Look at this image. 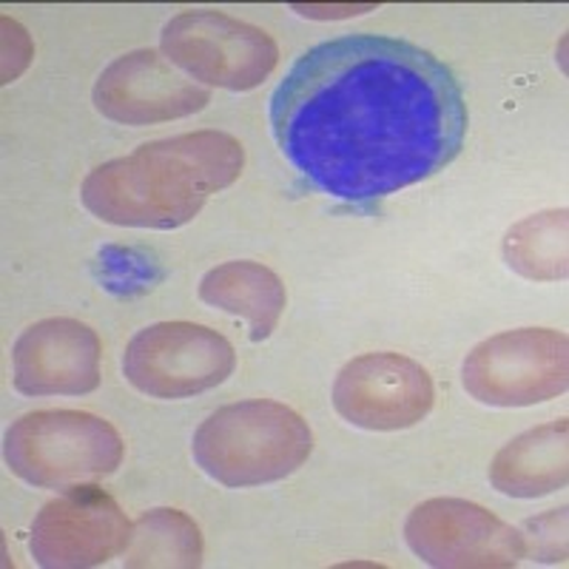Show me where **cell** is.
<instances>
[{
	"instance_id": "7a4b0ae2",
	"label": "cell",
	"mask_w": 569,
	"mask_h": 569,
	"mask_svg": "<svg viewBox=\"0 0 569 569\" xmlns=\"http://www.w3.org/2000/svg\"><path fill=\"white\" fill-rule=\"evenodd\" d=\"M242 166L246 151L237 137L191 131L98 166L83 180L80 200L111 226L171 231L194 220L208 197L237 182Z\"/></svg>"
},
{
	"instance_id": "9c48e42d",
	"label": "cell",
	"mask_w": 569,
	"mask_h": 569,
	"mask_svg": "<svg viewBox=\"0 0 569 569\" xmlns=\"http://www.w3.org/2000/svg\"><path fill=\"white\" fill-rule=\"evenodd\" d=\"M131 527L109 492L94 485H78L38 512L32 525V558L49 569L98 567L123 556Z\"/></svg>"
},
{
	"instance_id": "5bb4252c",
	"label": "cell",
	"mask_w": 569,
	"mask_h": 569,
	"mask_svg": "<svg viewBox=\"0 0 569 569\" xmlns=\"http://www.w3.org/2000/svg\"><path fill=\"white\" fill-rule=\"evenodd\" d=\"M200 299L211 308L242 317L251 325V342H266L277 330L284 311V284L271 268L233 259L217 266L202 277Z\"/></svg>"
},
{
	"instance_id": "4fadbf2b",
	"label": "cell",
	"mask_w": 569,
	"mask_h": 569,
	"mask_svg": "<svg viewBox=\"0 0 569 569\" xmlns=\"http://www.w3.org/2000/svg\"><path fill=\"white\" fill-rule=\"evenodd\" d=\"M569 479L567 419L527 430L496 453L490 481L512 498H541L563 490Z\"/></svg>"
},
{
	"instance_id": "2e32d148",
	"label": "cell",
	"mask_w": 569,
	"mask_h": 569,
	"mask_svg": "<svg viewBox=\"0 0 569 569\" xmlns=\"http://www.w3.org/2000/svg\"><path fill=\"white\" fill-rule=\"evenodd\" d=\"M505 259L512 271L536 282L567 279V211H543L512 226Z\"/></svg>"
},
{
	"instance_id": "6da1fadb",
	"label": "cell",
	"mask_w": 569,
	"mask_h": 569,
	"mask_svg": "<svg viewBox=\"0 0 569 569\" xmlns=\"http://www.w3.org/2000/svg\"><path fill=\"white\" fill-rule=\"evenodd\" d=\"M271 131L308 186L370 202L450 166L467 106L453 71L421 46L348 34L291 66L271 98Z\"/></svg>"
},
{
	"instance_id": "30bf717a",
	"label": "cell",
	"mask_w": 569,
	"mask_h": 569,
	"mask_svg": "<svg viewBox=\"0 0 569 569\" xmlns=\"http://www.w3.org/2000/svg\"><path fill=\"white\" fill-rule=\"evenodd\" d=\"M433 379L401 353H365L339 370L333 408L362 430H408L433 410Z\"/></svg>"
},
{
	"instance_id": "5b68a950",
	"label": "cell",
	"mask_w": 569,
	"mask_h": 569,
	"mask_svg": "<svg viewBox=\"0 0 569 569\" xmlns=\"http://www.w3.org/2000/svg\"><path fill=\"white\" fill-rule=\"evenodd\" d=\"M465 388L490 408H530L567 393V333L550 328L505 330L467 353Z\"/></svg>"
},
{
	"instance_id": "3957f363",
	"label": "cell",
	"mask_w": 569,
	"mask_h": 569,
	"mask_svg": "<svg viewBox=\"0 0 569 569\" xmlns=\"http://www.w3.org/2000/svg\"><path fill=\"white\" fill-rule=\"evenodd\" d=\"M313 450V433L297 410L251 399L208 416L191 439V453L208 479L226 487L273 485L299 470Z\"/></svg>"
},
{
	"instance_id": "8992f818",
	"label": "cell",
	"mask_w": 569,
	"mask_h": 569,
	"mask_svg": "<svg viewBox=\"0 0 569 569\" xmlns=\"http://www.w3.org/2000/svg\"><path fill=\"white\" fill-rule=\"evenodd\" d=\"M162 54L194 80L251 91L277 69L279 49L262 29L222 12H182L162 29Z\"/></svg>"
},
{
	"instance_id": "52a82bcc",
	"label": "cell",
	"mask_w": 569,
	"mask_h": 569,
	"mask_svg": "<svg viewBox=\"0 0 569 569\" xmlns=\"http://www.w3.org/2000/svg\"><path fill=\"white\" fill-rule=\"evenodd\" d=\"M237 368V353L222 333L194 322H157L142 328L123 353L129 385L151 399H186L217 388Z\"/></svg>"
},
{
	"instance_id": "277c9868",
	"label": "cell",
	"mask_w": 569,
	"mask_h": 569,
	"mask_svg": "<svg viewBox=\"0 0 569 569\" xmlns=\"http://www.w3.org/2000/svg\"><path fill=\"white\" fill-rule=\"evenodd\" d=\"M126 445L100 416L80 410H38L7 433L9 470L32 487L71 490L106 479L123 465Z\"/></svg>"
},
{
	"instance_id": "9a60e30c",
	"label": "cell",
	"mask_w": 569,
	"mask_h": 569,
	"mask_svg": "<svg viewBox=\"0 0 569 569\" xmlns=\"http://www.w3.org/2000/svg\"><path fill=\"white\" fill-rule=\"evenodd\" d=\"M126 567H200V527L180 510H151L131 527Z\"/></svg>"
},
{
	"instance_id": "7c38bea8",
	"label": "cell",
	"mask_w": 569,
	"mask_h": 569,
	"mask_svg": "<svg viewBox=\"0 0 569 569\" xmlns=\"http://www.w3.org/2000/svg\"><path fill=\"white\" fill-rule=\"evenodd\" d=\"M100 339L78 319H43L12 350L14 388L23 396H83L100 385Z\"/></svg>"
},
{
	"instance_id": "8fae6325",
	"label": "cell",
	"mask_w": 569,
	"mask_h": 569,
	"mask_svg": "<svg viewBox=\"0 0 569 569\" xmlns=\"http://www.w3.org/2000/svg\"><path fill=\"white\" fill-rule=\"evenodd\" d=\"M211 91L151 49L117 58L94 86V106L114 123L146 126L206 109Z\"/></svg>"
},
{
	"instance_id": "ba28073f",
	"label": "cell",
	"mask_w": 569,
	"mask_h": 569,
	"mask_svg": "<svg viewBox=\"0 0 569 569\" xmlns=\"http://www.w3.org/2000/svg\"><path fill=\"white\" fill-rule=\"evenodd\" d=\"M405 538L421 561L441 569L516 567L527 556L521 532L461 498H430L416 507Z\"/></svg>"
}]
</instances>
